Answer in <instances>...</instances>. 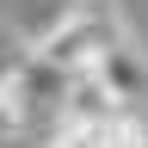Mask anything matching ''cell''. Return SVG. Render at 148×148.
<instances>
[{
	"instance_id": "1",
	"label": "cell",
	"mask_w": 148,
	"mask_h": 148,
	"mask_svg": "<svg viewBox=\"0 0 148 148\" xmlns=\"http://www.w3.org/2000/svg\"><path fill=\"white\" fill-rule=\"evenodd\" d=\"M117 37H130L123 0H62V12L31 37V49L43 56V62H56V68L80 74V68L99 62Z\"/></svg>"
},
{
	"instance_id": "2",
	"label": "cell",
	"mask_w": 148,
	"mask_h": 148,
	"mask_svg": "<svg viewBox=\"0 0 148 148\" xmlns=\"http://www.w3.org/2000/svg\"><path fill=\"white\" fill-rule=\"evenodd\" d=\"M49 148H148V111H130V105L62 111L49 123Z\"/></svg>"
},
{
	"instance_id": "3",
	"label": "cell",
	"mask_w": 148,
	"mask_h": 148,
	"mask_svg": "<svg viewBox=\"0 0 148 148\" xmlns=\"http://www.w3.org/2000/svg\"><path fill=\"white\" fill-rule=\"evenodd\" d=\"M80 74H92V86H99L111 105L148 111V49L136 43V37H117V43H111L92 68H80Z\"/></svg>"
},
{
	"instance_id": "4",
	"label": "cell",
	"mask_w": 148,
	"mask_h": 148,
	"mask_svg": "<svg viewBox=\"0 0 148 148\" xmlns=\"http://www.w3.org/2000/svg\"><path fill=\"white\" fill-rule=\"evenodd\" d=\"M25 56H31V37H25V31H12L6 18H0V86L18 74V62H25Z\"/></svg>"
}]
</instances>
